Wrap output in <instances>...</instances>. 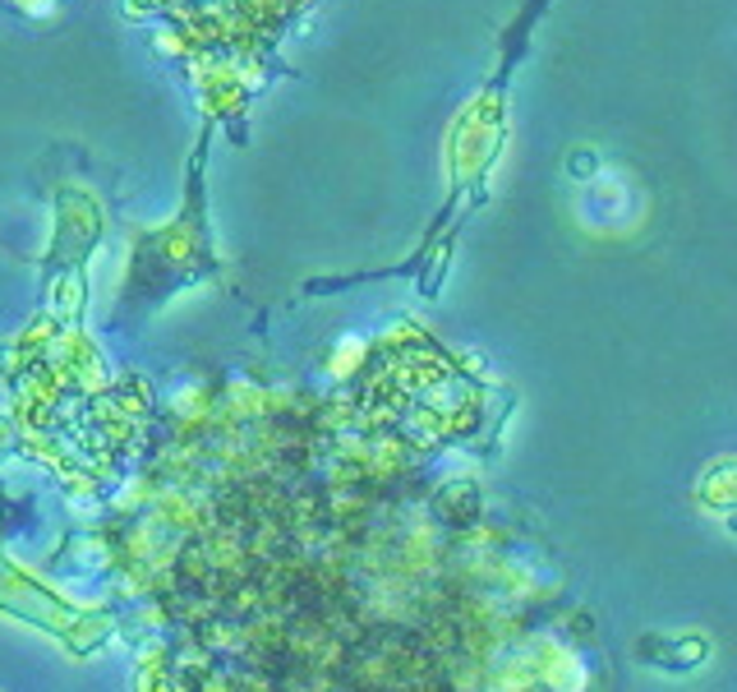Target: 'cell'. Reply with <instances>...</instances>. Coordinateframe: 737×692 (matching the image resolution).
<instances>
[{"mask_svg":"<svg viewBox=\"0 0 737 692\" xmlns=\"http://www.w3.org/2000/svg\"><path fill=\"white\" fill-rule=\"evenodd\" d=\"M203 47H267L304 0H139Z\"/></svg>","mask_w":737,"mask_h":692,"instance_id":"obj_1","label":"cell"},{"mask_svg":"<svg viewBox=\"0 0 737 692\" xmlns=\"http://www.w3.org/2000/svg\"><path fill=\"white\" fill-rule=\"evenodd\" d=\"M0 609H10L24 623L51 632V638H61L74 656H88L92 646H102L115 632V623L107 619V614H84V609L65 605L61 595L37 586L28 572H18L5 554H0Z\"/></svg>","mask_w":737,"mask_h":692,"instance_id":"obj_2","label":"cell"}]
</instances>
